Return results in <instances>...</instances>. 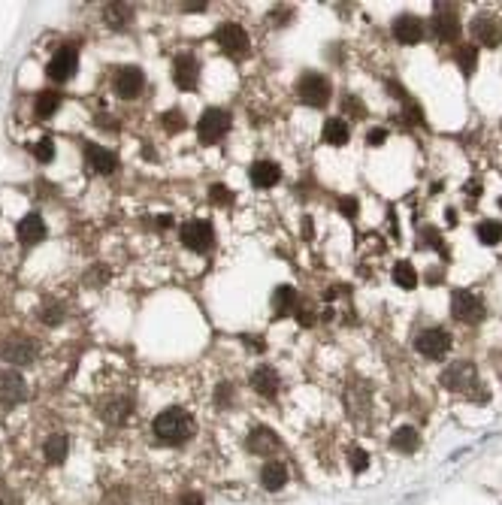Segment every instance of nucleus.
I'll use <instances>...</instances> for the list:
<instances>
[{"mask_svg":"<svg viewBox=\"0 0 502 505\" xmlns=\"http://www.w3.org/2000/svg\"><path fill=\"white\" fill-rule=\"evenodd\" d=\"M191 433H194V418L185 409H166L155 418V436L161 442H166V445L185 442Z\"/></svg>","mask_w":502,"mask_h":505,"instance_id":"f257e3e1","label":"nucleus"},{"mask_svg":"<svg viewBox=\"0 0 502 505\" xmlns=\"http://www.w3.org/2000/svg\"><path fill=\"white\" fill-rule=\"evenodd\" d=\"M484 300L472 290H457V294L451 297V315L454 321H460V324H481L484 321Z\"/></svg>","mask_w":502,"mask_h":505,"instance_id":"f03ea898","label":"nucleus"},{"mask_svg":"<svg viewBox=\"0 0 502 505\" xmlns=\"http://www.w3.org/2000/svg\"><path fill=\"white\" fill-rule=\"evenodd\" d=\"M230 130V116H227L224 109H206L200 116V121H197V136H200L203 145H215L224 140V133Z\"/></svg>","mask_w":502,"mask_h":505,"instance_id":"7ed1b4c3","label":"nucleus"},{"mask_svg":"<svg viewBox=\"0 0 502 505\" xmlns=\"http://www.w3.org/2000/svg\"><path fill=\"white\" fill-rule=\"evenodd\" d=\"M415 351L430 361H439L451 351V333L442 330V327H430V330H421L415 339Z\"/></svg>","mask_w":502,"mask_h":505,"instance_id":"20e7f679","label":"nucleus"},{"mask_svg":"<svg viewBox=\"0 0 502 505\" xmlns=\"http://www.w3.org/2000/svg\"><path fill=\"white\" fill-rule=\"evenodd\" d=\"M433 34L439 36L442 43H454L460 36V19H457V10L454 3H436V12H433V21H430Z\"/></svg>","mask_w":502,"mask_h":505,"instance_id":"39448f33","label":"nucleus"},{"mask_svg":"<svg viewBox=\"0 0 502 505\" xmlns=\"http://www.w3.org/2000/svg\"><path fill=\"white\" fill-rule=\"evenodd\" d=\"M300 97H303V103L306 106H324L327 100H330V94H333V88H330V79L327 76H321V73H306L300 79Z\"/></svg>","mask_w":502,"mask_h":505,"instance_id":"423d86ee","label":"nucleus"},{"mask_svg":"<svg viewBox=\"0 0 502 505\" xmlns=\"http://www.w3.org/2000/svg\"><path fill=\"white\" fill-rule=\"evenodd\" d=\"M76 70H79V52H76V45H64V49H58L55 58H52L49 67H45V73H49L52 82L73 79Z\"/></svg>","mask_w":502,"mask_h":505,"instance_id":"0eeeda50","label":"nucleus"},{"mask_svg":"<svg viewBox=\"0 0 502 505\" xmlns=\"http://www.w3.org/2000/svg\"><path fill=\"white\" fill-rule=\"evenodd\" d=\"M0 357L12 366H28V363H34V357H36V345L30 339L12 336V339L0 342Z\"/></svg>","mask_w":502,"mask_h":505,"instance_id":"6e6552de","label":"nucleus"},{"mask_svg":"<svg viewBox=\"0 0 502 505\" xmlns=\"http://www.w3.org/2000/svg\"><path fill=\"white\" fill-rule=\"evenodd\" d=\"M182 242H185V248H191V251H206L209 246H212V224L209 221H200V218H194V221H188V224H182Z\"/></svg>","mask_w":502,"mask_h":505,"instance_id":"1a4fd4ad","label":"nucleus"},{"mask_svg":"<svg viewBox=\"0 0 502 505\" xmlns=\"http://www.w3.org/2000/svg\"><path fill=\"white\" fill-rule=\"evenodd\" d=\"M197 79H200V64H197V58L191 52H182L176 58V64H173V82L182 91H191L197 85Z\"/></svg>","mask_w":502,"mask_h":505,"instance_id":"9d476101","label":"nucleus"},{"mask_svg":"<svg viewBox=\"0 0 502 505\" xmlns=\"http://www.w3.org/2000/svg\"><path fill=\"white\" fill-rule=\"evenodd\" d=\"M215 40H218V45H221L227 55H242V52L248 49V34L239 25H233V21H227V25H218Z\"/></svg>","mask_w":502,"mask_h":505,"instance_id":"9b49d317","label":"nucleus"},{"mask_svg":"<svg viewBox=\"0 0 502 505\" xmlns=\"http://www.w3.org/2000/svg\"><path fill=\"white\" fill-rule=\"evenodd\" d=\"M112 85H116L118 97L131 100V97H136L142 91V85H146V76H142L140 67H121L116 73V79H112Z\"/></svg>","mask_w":502,"mask_h":505,"instance_id":"f8f14e48","label":"nucleus"},{"mask_svg":"<svg viewBox=\"0 0 502 505\" xmlns=\"http://www.w3.org/2000/svg\"><path fill=\"white\" fill-rule=\"evenodd\" d=\"M25 396H28V385H25V378H21L19 372H12V369L0 372V402L19 405Z\"/></svg>","mask_w":502,"mask_h":505,"instance_id":"ddd939ff","label":"nucleus"},{"mask_svg":"<svg viewBox=\"0 0 502 505\" xmlns=\"http://www.w3.org/2000/svg\"><path fill=\"white\" fill-rule=\"evenodd\" d=\"M424 30H427V25H424V21L417 19V15H412V12L400 15V19L393 21V36H397L400 43H406V45L421 43L424 40Z\"/></svg>","mask_w":502,"mask_h":505,"instance_id":"4468645a","label":"nucleus"},{"mask_svg":"<svg viewBox=\"0 0 502 505\" xmlns=\"http://www.w3.org/2000/svg\"><path fill=\"white\" fill-rule=\"evenodd\" d=\"M469 30H472V36L481 45H499L502 43V25L496 19H490V15H478V19H472V25H469Z\"/></svg>","mask_w":502,"mask_h":505,"instance_id":"2eb2a0df","label":"nucleus"},{"mask_svg":"<svg viewBox=\"0 0 502 505\" xmlns=\"http://www.w3.org/2000/svg\"><path fill=\"white\" fill-rule=\"evenodd\" d=\"M279 445H281V439L270 430V427H254V430L248 433V451H251V454H257V457L276 454Z\"/></svg>","mask_w":502,"mask_h":505,"instance_id":"dca6fc26","label":"nucleus"},{"mask_svg":"<svg viewBox=\"0 0 502 505\" xmlns=\"http://www.w3.org/2000/svg\"><path fill=\"white\" fill-rule=\"evenodd\" d=\"M475 381V366L472 363H454L451 369L442 372V385L457 390V394H469V385Z\"/></svg>","mask_w":502,"mask_h":505,"instance_id":"f3484780","label":"nucleus"},{"mask_svg":"<svg viewBox=\"0 0 502 505\" xmlns=\"http://www.w3.org/2000/svg\"><path fill=\"white\" fill-rule=\"evenodd\" d=\"M85 160H88V166L94 173H100V175H106V173H112L118 166V158H116V151H109V149H103V145H94V142H85Z\"/></svg>","mask_w":502,"mask_h":505,"instance_id":"a211bd4d","label":"nucleus"},{"mask_svg":"<svg viewBox=\"0 0 502 505\" xmlns=\"http://www.w3.org/2000/svg\"><path fill=\"white\" fill-rule=\"evenodd\" d=\"M248 175H251V185L272 188L281 179V166L272 164V160H254V164H251V170H248Z\"/></svg>","mask_w":502,"mask_h":505,"instance_id":"6ab92c4d","label":"nucleus"},{"mask_svg":"<svg viewBox=\"0 0 502 505\" xmlns=\"http://www.w3.org/2000/svg\"><path fill=\"white\" fill-rule=\"evenodd\" d=\"M251 387L257 390L261 396H266V400H272V396L279 394V376L272 366H257L254 372H251Z\"/></svg>","mask_w":502,"mask_h":505,"instance_id":"aec40b11","label":"nucleus"},{"mask_svg":"<svg viewBox=\"0 0 502 505\" xmlns=\"http://www.w3.org/2000/svg\"><path fill=\"white\" fill-rule=\"evenodd\" d=\"M45 236V221L43 215H36V212H30V215H25L19 221V239L25 242V246H36Z\"/></svg>","mask_w":502,"mask_h":505,"instance_id":"412c9836","label":"nucleus"},{"mask_svg":"<svg viewBox=\"0 0 502 505\" xmlns=\"http://www.w3.org/2000/svg\"><path fill=\"white\" fill-rule=\"evenodd\" d=\"M296 305H300V294H296L291 285H279L276 290H272V312H276L279 318L296 312Z\"/></svg>","mask_w":502,"mask_h":505,"instance_id":"4be33fe9","label":"nucleus"},{"mask_svg":"<svg viewBox=\"0 0 502 505\" xmlns=\"http://www.w3.org/2000/svg\"><path fill=\"white\" fill-rule=\"evenodd\" d=\"M261 484L266 491H281V487L287 484V466L279 463V460H270L261 469Z\"/></svg>","mask_w":502,"mask_h":505,"instance_id":"5701e85b","label":"nucleus"},{"mask_svg":"<svg viewBox=\"0 0 502 505\" xmlns=\"http://www.w3.org/2000/svg\"><path fill=\"white\" fill-rule=\"evenodd\" d=\"M67 451H70V442H67L64 433H55V436H49V439H45L43 454H45V460H49L52 466L64 463L67 460Z\"/></svg>","mask_w":502,"mask_h":505,"instance_id":"b1692460","label":"nucleus"},{"mask_svg":"<svg viewBox=\"0 0 502 505\" xmlns=\"http://www.w3.org/2000/svg\"><path fill=\"white\" fill-rule=\"evenodd\" d=\"M417 442H421V436H417L415 427H400V430L391 436V448L400 451V454H415Z\"/></svg>","mask_w":502,"mask_h":505,"instance_id":"393cba45","label":"nucleus"},{"mask_svg":"<svg viewBox=\"0 0 502 505\" xmlns=\"http://www.w3.org/2000/svg\"><path fill=\"white\" fill-rule=\"evenodd\" d=\"M348 140H351V127H348V121L330 118V121L324 125V142H330V145H345Z\"/></svg>","mask_w":502,"mask_h":505,"instance_id":"a878e982","label":"nucleus"},{"mask_svg":"<svg viewBox=\"0 0 502 505\" xmlns=\"http://www.w3.org/2000/svg\"><path fill=\"white\" fill-rule=\"evenodd\" d=\"M103 19H106V25H109V28L121 30V28L127 25V21L133 19V10H131V6H127V3H106Z\"/></svg>","mask_w":502,"mask_h":505,"instance_id":"bb28decb","label":"nucleus"},{"mask_svg":"<svg viewBox=\"0 0 502 505\" xmlns=\"http://www.w3.org/2000/svg\"><path fill=\"white\" fill-rule=\"evenodd\" d=\"M58 106H61L58 91H40V94H36L34 109H36V116H40V118H52L58 112Z\"/></svg>","mask_w":502,"mask_h":505,"instance_id":"cd10ccee","label":"nucleus"},{"mask_svg":"<svg viewBox=\"0 0 502 505\" xmlns=\"http://www.w3.org/2000/svg\"><path fill=\"white\" fill-rule=\"evenodd\" d=\"M133 411V400H127V396H121L118 402H112V405H106L103 409V420H109V424H121L127 415Z\"/></svg>","mask_w":502,"mask_h":505,"instance_id":"c85d7f7f","label":"nucleus"},{"mask_svg":"<svg viewBox=\"0 0 502 505\" xmlns=\"http://www.w3.org/2000/svg\"><path fill=\"white\" fill-rule=\"evenodd\" d=\"M393 281H397L400 288L412 290V288L417 285V272H415V266L408 264V260H400V264L393 266Z\"/></svg>","mask_w":502,"mask_h":505,"instance_id":"c756f323","label":"nucleus"},{"mask_svg":"<svg viewBox=\"0 0 502 505\" xmlns=\"http://www.w3.org/2000/svg\"><path fill=\"white\" fill-rule=\"evenodd\" d=\"M478 239H481L484 246H496L502 239V224L499 221H481V224H478Z\"/></svg>","mask_w":502,"mask_h":505,"instance_id":"7c9ffc66","label":"nucleus"},{"mask_svg":"<svg viewBox=\"0 0 502 505\" xmlns=\"http://www.w3.org/2000/svg\"><path fill=\"white\" fill-rule=\"evenodd\" d=\"M457 64H460V70L466 76L475 70V64H478V49H475V45H463V49H457Z\"/></svg>","mask_w":502,"mask_h":505,"instance_id":"2f4dec72","label":"nucleus"},{"mask_svg":"<svg viewBox=\"0 0 502 505\" xmlns=\"http://www.w3.org/2000/svg\"><path fill=\"white\" fill-rule=\"evenodd\" d=\"M30 151H34V158L40 160V164H49L52 158H55V145H52V140L45 136V140H40V142H34L30 145Z\"/></svg>","mask_w":502,"mask_h":505,"instance_id":"473e14b6","label":"nucleus"},{"mask_svg":"<svg viewBox=\"0 0 502 505\" xmlns=\"http://www.w3.org/2000/svg\"><path fill=\"white\" fill-rule=\"evenodd\" d=\"M161 125L170 130V133H179V130H185V116H182L179 109H170V112H164Z\"/></svg>","mask_w":502,"mask_h":505,"instance_id":"72a5a7b5","label":"nucleus"},{"mask_svg":"<svg viewBox=\"0 0 502 505\" xmlns=\"http://www.w3.org/2000/svg\"><path fill=\"white\" fill-rule=\"evenodd\" d=\"M421 242H427V246H433V248L439 251V255H448V251H445L448 246H445L442 239H439V233L433 230V227H421Z\"/></svg>","mask_w":502,"mask_h":505,"instance_id":"f704fd0d","label":"nucleus"},{"mask_svg":"<svg viewBox=\"0 0 502 505\" xmlns=\"http://www.w3.org/2000/svg\"><path fill=\"white\" fill-rule=\"evenodd\" d=\"M233 402V385L230 381H221V385L215 387V405L218 409H224V405Z\"/></svg>","mask_w":502,"mask_h":505,"instance_id":"c9c22d12","label":"nucleus"},{"mask_svg":"<svg viewBox=\"0 0 502 505\" xmlns=\"http://www.w3.org/2000/svg\"><path fill=\"white\" fill-rule=\"evenodd\" d=\"M209 197H212V203L227 206V203L233 200V191L227 188V185H212V188H209Z\"/></svg>","mask_w":502,"mask_h":505,"instance_id":"e433bc0d","label":"nucleus"},{"mask_svg":"<svg viewBox=\"0 0 502 505\" xmlns=\"http://www.w3.org/2000/svg\"><path fill=\"white\" fill-rule=\"evenodd\" d=\"M369 466V454L363 448H351V469L354 472H367Z\"/></svg>","mask_w":502,"mask_h":505,"instance_id":"4c0bfd02","label":"nucleus"},{"mask_svg":"<svg viewBox=\"0 0 502 505\" xmlns=\"http://www.w3.org/2000/svg\"><path fill=\"white\" fill-rule=\"evenodd\" d=\"M61 318H64V309H61L58 303H49L43 309V321H45V324H61Z\"/></svg>","mask_w":502,"mask_h":505,"instance_id":"58836bf2","label":"nucleus"},{"mask_svg":"<svg viewBox=\"0 0 502 505\" xmlns=\"http://www.w3.org/2000/svg\"><path fill=\"white\" fill-rule=\"evenodd\" d=\"M296 321H300L303 327H312V324H315V312H312L309 305H306V309H300V305H296Z\"/></svg>","mask_w":502,"mask_h":505,"instance_id":"ea45409f","label":"nucleus"},{"mask_svg":"<svg viewBox=\"0 0 502 505\" xmlns=\"http://www.w3.org/2000/svg\"><path fill=\"white\" fill-rule=\"evenodd\" d=\"M339 209H342V215L354 218V215H357V200H354V197H345V200L339 203Z\"/></svg>","mask_w":502,"mask_h":505,"instance_id":"a19ab883","label":"nucleus"},{"mask_svg":"<svg viewBox=\"0 0 502 505\" xmlns=\"http://www.w3.org/2000/svg\"><path fill=\"white\" fill-rule=\"evenodd\" d=\"M384 140H387V133H384L382 127H375V130H369V133H367V142L369 145H382Z\"/></svg>","mask_w":502,"mask_h":505,"instance_id":"79ce46f5","label":"nucleus"},{"mask_svg":"<svg viewBox=\"0 0 502 505\" xmlns=\"http://www.w3.org/2000/svg\"><path fill=\"white\" fill-rule=\"evenodd\" d=\"M179 505H203V496L197 493V491H188V493L179 499Z\"/></svg>","mask_w":502,"mask_h":505,"instance_id":"37998d69","label":"nucleus"},{"mask_svg":"<svg viewBox=\"0 0 502 505\" xmlns=\"http://www.w3.org/2000/svg\"><path fill=\"white\" fill-rule=\"evenodd\" d=\"M185 6V12H200V10H206V0H194V3H182Z\"/></svg>","mask_w":502,"mask_h":505,"instance_id":"c03bdc74","label":"nucleus"},{"mask_svg":"<svg viewBox=\"0 0 502 505\" xmlns=\"http://www.w3.org/2000/svg\"><path fill=\"white\" fill-rule=\"evenodd\" d=\"M466 194H472V197H478L481 194V185H478V182L472 179V182H466Z\"/></svg>","mask_w":502,"mask_h":505,"instance_id":"a18cd8bd","label":"nucleus"},{"mask_svg":"<svg viewBox=\"0 0 502 505\" xmlns=\"http://www.w3.org/2000/svg\"><path fill=\"white\" fill-rule=\"evenodd\" d=\"M303 233H306V239H312V218H303Z\"/></svg>","mask_w":502,"mask_h":505,"instance_id":"49530a36","label":"nucleus"},{"mask_svg":"<svg viewBox=\"0 0 502 505\" xmlns=\"http://www.w3.org/2000/svg\"><path fill=\"white\" fill-rule=\"evenodd\" d=\"M248 342V348H254V351H263V342L261 339H245Z\"/></svg>","mask_w":502,"mask_h":505,"instance_id":"de8ad7c7","label":"nucleus"},{"mask_svg":"<svg viewBox=\"0 0 502 505\" xmlns=\"http://www.w3.org/2000/svg\"><path fill=\"white\" fill-rule=\"evenodd\" d=\"M170 224H173L170 215H161V218H157V227H170Z\"/></svg>","mask_w":502,"mask_h":505,"instance_id":"09e8293b","label":"nucleus"},{"mask_svg":"<svg viewBox=\"0 0 502 505\" xmlns=\"http://www.w3.org/2000/svg\"><path fill=\"white\" fill-rule=\"evenodd\" d=\"M0 505H6V502H3V499H0Z\"/></svg>","mask_w":502,"mask_h":505,"instance_id":"8fccbe9b","label":"nucleus"}]
</instances>
